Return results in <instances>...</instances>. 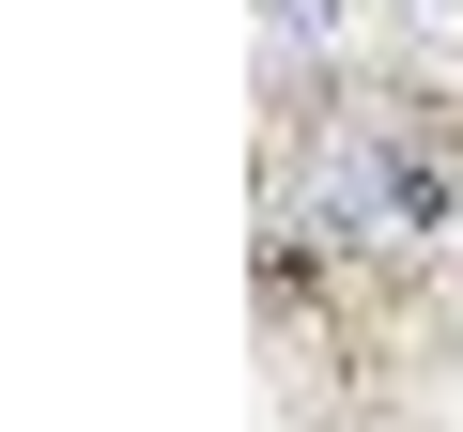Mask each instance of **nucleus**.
<instances>
[{"instance_id":"1","label":"nucleus","mask_w":463,"mask_h":432,"mask_svg":"<svg viewBox=\"0 0 463 432\" xmlns=\"http://www.w3.org/2000/svg\"><path fill=\"white\" fill-rule=\"evenodd\" d=\"M263 32H279V47H325V32H340V0H263Z\"/></svg>"}]
</instances>
